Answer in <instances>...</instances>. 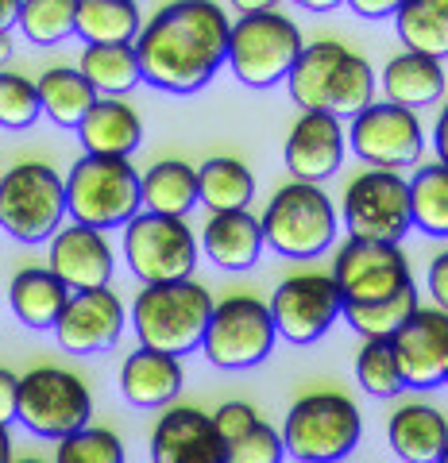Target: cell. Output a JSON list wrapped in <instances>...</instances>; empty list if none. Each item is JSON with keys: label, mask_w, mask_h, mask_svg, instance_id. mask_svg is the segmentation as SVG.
Returning <instances> with one entry per match:
<instances>
[{"label": "cell", "mask_w": 448, "mask_h": 463, "mask_svg": "<svg viewBox=\"0 0 448 463\" xmlns=\"http://www.w3.org/2000/svg\"><path fill=\"white\" fill-rule=\"evenodd\" d=\"M124 325H128V309L109 286L85 289V294H70L59 325H54V340L70 355H97L109 352L124 336Z\"/></svg>", "instance_id": "cell-16"}, {"label": "cell", "mask_w": 448, "mask_h": 463, "mask_svg": "<svg viewBox=\"0 0 448 463\" xmlns=\"http://www.w3.org/2000/svg\"><path fill=\"white\" fill-rule=\"evenodd\" d=\"M306 51L298 24L279 8H243L228 32V66L252 90H271L291 78L294 62Z\"/></svg>", "instance_id": "cell-6"}, {"label": "cell", "mask_w": 448, "mask_h": 463, "mask_svg": "<svg viewBox=\"0 0 448 463\" xmlns=\"http://www.w3.org/2000/svg\"><path fill=\"white\" fill-rule=\"evenodd\" d=\"M20 421V374L0 367V429Z\"/></svg>", "instance_id": "cell-41"}, {"label": "cell", "mask_w": 448, "mask_h": 463, "mask_svg": "<svg viewBox=\"0 0 448 463\" xmlns=\"http://www.w3.org/2000/svg\"><path fill=\"white\" fill-rule=\"evenodd\" d=\"M12 54V35H0V62Z\"/></svg>", "instance_id": "cell-47"}, {"label": "cell", "mask_w": 448, "mask_h": 463, "mask_svg": "<svg viewBox=\"0 0 448 463\" xmlns=\"http://www.w3.org/2000/svg\"><path fill=\"white\" fill-rule=\"evenodd\" d=\"M39 105H43V116L54 120L59 128H81V120L90 116V109L97 105V90L90 81L81 78L78 66H51L43 70L39 81Z\"/></svg>", "instance_id": "cell-28"}, {"label": "cell", "mask_w": 448, "mask_h": 463, "mask_svg": "<svg viewBox=\"0 0 448 463\" xmlns=\"http://www.w3.org/2000/svg\"><path fill=\"white\" fill-rule=\"evenodd\" d=\"M386 440L402 463H437L448 444V417L429 402H406L390 413Z\"/></svg>", "instance_id": "cell-23"}, {"label": "cell", "mask_w": 448, "mask_h": 463, "mask_svg": "<svg viewBox=\"0 0 448 463\" xmlns=\"http://www.w3.org/2000/svg\"><path fill=\"white\" fill-rule=\"evenodd\" d=\"M143 32L139 5L132 0H78L74 5V35L85 39V47L97 43H132Z\"/></svg>", "instance_id": "cell-30"}, {"label": "cell", "mask_w": 448, "mask_h": 463, "mask_svg": "<svg viewBox=\"0 0 448 463\" xmlns=\"http://www.w3.org/2000/svg\"><path fill=\"white\" fill-rule=\"evenodd\" d=\"M340 216L352 240L398 243L414 228L410 221V182L395 170H364L344 190Z\"/></svg>", "instance_id": "cell-12"}, {"label": "cell", "mask_w": 448, "mask_h": 463, "mask_svg": "<svg viewBox=\"0 0 448 463\" xmlns=\"http://www.w3.org/2000/svg\"><path fill=\"white\" fill-rule=\"evenodd\" d=\"M286 85H291V97L301 112H329L337 120H344V116L356 120L367 105H375L371 62L337 39L306 43Z\"/></svg>", "instance_id": "cell-2"}, {"label": "cell", "mask_w": 448, "mask_h": 463, "mask_svg": "<svg viewBox=\"0 0 448 463\" xmlns=\"http://www.w3.org/2000/svg\"><path fill=\"white\" fill-rule=\"evenodd\" d=\"M433 147H437V163L448 166V105L437 116V128H433Z\"/></svg>", "instance_id": "cell-44"}, {"label": "cell", "mask_w": 448, "mask_h": 463, "mask_svg": "<svg viewBox=\"0 0 448 463\" xmlns=\"http://www.w3.org/2000/svg\"><path fill=\"white\" fill-rule=\"evenodd\" d=\"M282 456H286L282 432L267 421H259L252 432H243L240 440L224 448V463H282Z\"/></svg>", "instance_id": "cell-39"}, {"label": "cell", "mask_w": 448, "mask_h": 463, "mask_svg": "<svg viewBox=\"0 0 448 463\" xmlns=\"http://www.w3.org/2000/svg\"><path fill=\"white\" fill-rule=\"evenodd\" d=\"M0 463H12V437H8V429H0Z\"/></svg>", "instance_id": "cell-46"}, {"label": "cell", "mask_w": 448, "mask_h": 463, "mask_svg": "<svg viewBox=\"0 0 448 463\" xmlns=\"http://www.w3.org/2000/svg\"><path fill=\"white\" fill-rule=\"evenodd\" d=\"M12 463H47V459H12Z\"/></svg>", "instance_id": "cell-48"}, {"label": "cell", "mask_w": 448, "mask_h": 463, "mask_svg": "<svg viewBox=\"0 0 448 463\" xmlns=\"http://www.w3.org/2000/svg\"><path fill=\"white\" fill-rule=\"evenodd\" d=\"M348 8L359 12V16H367V20H383V16H395L398 12V5H390V0H352Z\"/></svg>", "instance_id": "cell-43"}, {"label": "cell", "mask_w": 448, "mask_h": 463, "mask_svg": "<svg viewBox=\"0 0 448 463\" xmlns=\"http://www.w3.org/2000/svg\"><path fill=\"white\" fill-rule=\"evenodd\" d=\"M151 463H224L213 417L194 405H170L151 432Z\"/></svg>", "instance_id": "cell-20"}, {"label": "cell", "mask_w": 448, "mask_h": 463, "mask_svg": "<svg viewBox=\"0 0 448 463\" xmlns=\"http://www.w3.org/2000/svg\"><path fill=\"white\" fill-rule=\"evenodd\" d=\"M233 20L213 0H175L143 24L136 39L139 78L163 93H197L228 62Z\"/></svg>", "instance_id": "cell-1"}, {"label": "cell", "mask_w": 448, "mask_h": 463, "mask_svg": "<svg viewBox=\"0 0 448 463\" xmlns=\"http://www.w3.org/2000/svg\"><path fill=\"white\" fill-rule=\"evenodd\" d=\"M8 301H12V313L20 317V325L27 328H51L59 325V317L70 301V289L54 279L51 267H24L16 270V279L8 286Z\"/></svg>", "instance_id": "cell-26"}, {"label": "cell", "mask_w": 448, "mask_h": 463, "mask_svg": "<svg viewBox=\"0 0 448 463\" xmlns=\"http://www.w3.org/2000/svg\"><path fill=\"white\" fill-rule=\"evenodd\" d=\"M213 417V429H216V437L224 440V448L233 444V440H240L243 432H252L263 417L255 413V405L252 402H224L216 413H209Z\"/></svg>", "instance_id": "cell-40"}, {"label": "cell", "mask_w": 448, "mask_h": 463, "mask_svg": "<svg viewBox=\"0 0 448 463\" xmlns=\"http://www.w3.org/2000/svg\"><path fill=\"white\" fill-rule=\"evenodd\" d=\"M259 224H263L267 248L286 259H313L337 240L340 213L321 185L291 182L267 201Z\"/></svg>", "instance_id": "cell-7"}, {"label": "cell", "mask_w": 448, "mask_h": 463, "mask_svg": "<svg viewBox=\"0 0 448 463\" xmlns=\"http://www.w3.org/2000/svg\"><path fill=\"white\" fill-rule=\"evenodd\" d=\"M425 282H429V294H433V301H437V309L448 313V251H441L429 263V279Z\"/></svg>", "instance_id": "cell-42"}, {"label": "cell", "mask_w": 448, "mask_h": 463, "mask_svg": "<svg viewBox=\"0 0 448 463\" xmlns=\"http://www.w3.org/2000/svg\"><path fill=\"white\" fill-rule=\"evenodd\" d=\"M444 386H448V371H444Z\"/></svg>", "instance_id": "cell-50"}, {"label": "cell", "mask_w": 448, "mask_h": 463, "mask_svg": "<svg viewBox=\"0 0 448 463\" xmlns=\"http://www.w3.org/2000/svg\"><path fill=\"white\" fill-rule=\"evenodd\" d=\"M16 20H20V5H16V0H0V35H12Z\"/></svg>", "instance_id": "cell-45"}, {"label": "cell", "mask_w": 448, "mask_h": 463, "mask_svg": "<svg viewBox=\"0 0 448 463\" xmlns=\"http://www.w3.org/2000/svg\"><path fill=\"white\" fill-rule=\"evenodd\" d=\"M78 70L97 90V97H124L143 81L132 43H97V47H85L78 58Z\"/></svg>", "instance_id": "cell-32"}, {"label": "cell", "mask_w": 448, "mask_h": 463, "mask_svg": "<svg viewBox=\"0 0 448 463\" xmlns=\"http://www.w3.org/2000/svg\"><path fill=\"white\" fill-rule=\"evenodd\" d=\"M201 251L209 255L213 267L221 270H252L263 255V224L243 209V213H209L205 228H201Z\"/></svg>", "instance_id": "cell-22"}, {"label": "cell", "mask_w": 448, "mask_h": 463, "mask_svg": "<svg viewBox=\"0 0 448 463\" xmlns=\"http://www.w3.org/2000/svg\"><path fill=\"white\" fill-rule=\"evenodd\" d=\"M417 298L422 294H417V286L410 282L406 289H398L395 298L364 301V306H344L340 317H348V328H356L364 340H390L417 309H422V301Z\"/></svg>", "instance_id": "cell-34"}, {"label": "cell", "mask_w": 448, "mask_h": 463, "mask_svg": "<svg viewBox=\"0 0 448 463\" xmlns=\"http://www.w3.org/2000/svg\"><path fill=\"white\" fill-rule=\"evenodd\" d=\"M279 432L286 456H294L298 463H340L356 452L364 437V413L348 394L313 390L291 405Z\"/></svg>", "instance_id": "cell-5"}, {"label": "cell", "mask_w": 448, "mask_h": 463, "mask_svg": "<svg viewBox=\"0 0 448 463\" xmlns=\"http://www.w3.org/2000/svg\"><path fill=\"white\" fill-rule=\"evenodd\" d=\"M93 394L66 367H35L20 374V425L32 437L66 440L90 429Z\"/></svg>", "instance_id": "cell-10"}, {"label": "cell", "mask_w": 448, "mask_h": 463, "mask_svg": "<svg viewBox=\"0 0 448 463\" xmlns=\"http://www.w3.org/2000/svg\"><path fill=\"white\" fill-rule=\"evenodd\" d=\"M124 259H128V270L143 286L182 282V279H194L201 243L194 236V228L178 221V216L139 213L124 224Z\"/></svg>", "instance_id": "cell-9"}, {"label": "cell", "mask_w": 448, "mask_h": 463, "mask_svg": "<svg viewBox=\"0 0 448 463\" xmlns=\"http://www.w3.org/2000/svg\"><path fill=\"white\" fill-rule=\"evenodd\" d=\"M47 263H51V274L70 294H85V289L109 286L112 270H117V255H112V243L105 240V232L70 221V228L54 232Z\"/></svg>", "instance_id": "cell-18"}, {"label": "cell", "mask_w": 448, "mask_h": 463, "mask_svg": "<svg viewBox=\"0 0 448 463\" xmlns=\"http://www.w3.org/2000/svg\"><path fill=\"white\" fill-rule=\"evenodd\" d=\"M54 463H124V444L112 429H81L59 440Z\"/></svg>", "instance_id": "cell-38"}, {"label": "cell", "mask_w": 448, "mask_h": 463, "mask_svg": "<svg viewBox=\"0 0 448 463\" xmlns=\"http://www.w3.org/2000/svg\"><path fill=\"white\" fill-rule=\"evenodd\" d=\"M356 383L375 398H398L406 390V379L398 371L390 340H364V347L356 355Z\"/></svg>", "instance_id": "cell-36"}, {"label": "cell", "mask_w": 448, "mask_h": 463, "mask_svg": "<svg viewBox=\"0 0 448 463\" xmlns=\"http://www.w3.org/2000/svg\"><path fill=\"white\" fill-rule=\"evenodd\" d=\"M274 332L291 344H313L337 325V317L344 313V298L332 274H291L286 282L267 301Z\"/></svg>", "instance_id": "cell-14"}, {"label": "cell", "mask_w": 448, "mask_h": 463, "mask_svg": "<svg viewBox=\"0 0 448 463\" xmlns=\"http://www.w3.org/2000/svg\"><path fill=\"white\" fill-rule=\"evenodd\" d=\"M39 116H43V105H39L35 81L24 78V74L0 70V128H8V132H27Z\"/></svg>", "instance_id": "cell-37"}, {"label": "cell", "mask_w": 448, "mask_h": 463, "mask_svg": "<svg viewBox=\"0 0 448 463\" xmlns=\"http://www.w3.org/2000/svg\"><path fill=\"white\" fill-rule=\"evenodd\" d=\"M255 197V174L233 155H213L197 166V201L209 213H243Z\"/></svg>", "instance_id": "cell-29"}, {"label": "cell", "mask_w": 448, "mask_h": 463, "mask_svg": "<svg viewBox=\"0 0 448 463\" xmlns=\"http://www.w3.org/2000/svg\"><path fill=\"white\" fill-rule=\"evenodd\" d=\"M213 306V294L194 279L143 286L132 301V328L139 347H155L167 355L194 352L205 340Z\"/></svg>", "instance_id": "cell-3"}, {"label": "cell", "mask_w": 448, "mask_h": 463, "mask_svg": "<svg viewBox=\"0 0 448 463\" xmlns=\"http://www.w3.org/2000/svg\"><path fill=\"white\" fill-rule=\"evenodd\" d=\"M274 340H279V332H274L267 301L236 294V298H224L213 306L201 352L221 371H248L271 355Z\"/></svg>", "instance_id": "cell-11"}, {"label": "cell", "mask_w": 448, "mask_h": 463, "mask_svg": "<svg viewBox=\"0 0 448 463\" xmlns=\"http://www.w3.org/2000/svg\"><path fill=\"white\" fill-rule=\"evenodd\" d=\"M332 282H337L344 306H364V301L395 298L398 289L414 282V274L398 243L348 236V243L337 251V263H332Z\"/></svg>", "instance_id": "cell-15"}, {"label": "cell", "mask_w": 448, "mask_h": 463, "mask_svg": "<svg viewBox=\"0 0 448 463\" xmlns=\"http://www.w3.org/2000/svg\"><path fill=\"white\" fill-rule=\"evenodd\" d=\"M66 216V178L47 163H20L0 174V228L20 243L54 240Z\"/></svg>", "instance_id": "cell-8"}, {"label": "cell", "mask_w": 448, "mask_h": 463, "mask_svg": "<svg viewBox=\"0 0 448 463\" xmlns=\"http://www.w3.org/2000/svg\"><path fill=\"white\" fill-rule=\"evenodd\" d=\"M74 5L78 0H20V32L35 47H54L74 35Z\"/></svg>", "instance_id": "cell-35"}, {"label": "cell", "mask_w": 448, "mask_h": 463, "mask_svg": "<svg viewBox=\"0 0 448 463\" xmlns=\"http://www.w3.org/2000/svg\"><path fill=\"white\" fill-rule=\"evenodd\" d=\"M344 124L329 112H301L291 136H286V170L294 174V182L321 185L325 178L340 170L344 163Z\"/></svg>", "instance_id": "cell-19"}, {"label": "cell", "mask_w": 448, "mask_h": 463, "mask_svg": "<svg viewBox=\"0 0 448 463\" xmlns=\"http://www.w3.org/2000/svg\"><path fill=\"white\" fill-rule=\"evenodd\" d=\"M0 174H5V170H0Z\"/></svg>", "instance_id": "cell-51"}, {"label": "cell", "mask_w": 448, "mask_h": 463, "mask_svg": "<svg viewBox=\"0 0 448 463\" xmlns=\"http://www.w3.org/2000/svg\"><path fill=\"white\" fill-rule=\"evenodd\" d=\"M66 213L74 224L109 232L124 228L132 216L143 213L139 194V170L132 158H105V155H81L70 166L66 178Z\"/></svg>", "instance_id": "cell-4"}, {"label": "cell", "mask_w": 448, "mask_h": 463, "mask_svg": "<svg viewBox=\"0 0 448 463\" xmlns=\"http://www.w3.org/2000/svg\"><path fill=\"white\" fill-rule=\"evenodd\" d=\"M390 347H395V359H398V371L406 379V386L414 390L441 386L448 371V313L437 306L417 309L390 336Z\"/></svg>", "instance_id": "cell-17"}, {"label": "cell", "mask_w": 448, "mask_h": 463, "mask_svg": "<svg viewBox=\"0 0 448 463\" xmlns=\"http://www.w3.org/2000/svg\"><path fill=\"white\" fill-rule=\"evenodd\" d=\"M348 147L371 170H402L414 166L425 151V128L417 112L398 109L390 100H375L348 124Z\"/></svg>", "instance_id": "cell-13"}, {"label": "cell", "mask_w": 448, "mask_h": 463, "mask_svg": "<svg viewBox=\"0 0 448 463\" xmlns=\"http://www.w3.org/2000/svg\"><path fill=\"white\" fill-rule=\"evenodd\" d=\"M395 27L406 51L425 54L433 62L448 58V0H402Z\"/></svg>", "instance_id": "cell-31"}, {"label": "cell", "mask_w": 448, "mask_h": 463, "mask_svg": "<svg viewBox=\"0 0 448 463\" xmlns=\"http://www.w3.org/2000/svg\"><path fill=\"white\" fill-rule=\"evenodd\" d=\"M437 463H448V444H444V452H441V459Z\"/></svg>", "instance_id": "cell-49"}, {"label": "cell", "mask_w": 448, "mask_h": 463, "mask_svg": "<svg viewBox=\"0 0 448 463\" xmlns=\"http://www.w3.org/2000/svg\"><path fill=\"white\" fill-rule=\"evenodd\" d=\"M410 221L433 240H448V166L429 163L410 178Z\"/></svg>", "instance_id": "cell-33"}, {"label": "cell", "mask_w": 448, "mask_h": 463, "mask_svg": "<svg viewBox=\"0 0 448 463\" xmlns=\"http://www.w3.org/2000/svg\"><path fill=\"white\" fill-rule=\"evenodd\" d=\"M444 85H448L444 66L433 62L425 54L402 51L383 66V93H386L390 105H398V109L414 112V109L433 105V100H441Z\"/></svg>", "instance_id": "cell-25"}, {"label": "cell", "mask_w": 448, "mask_h": 463, "mask_svg": "<svg viewBox=\"0 0 448 463\" xmlns=\"http://www.w3.org/2000/svg\"><path fill=\"white\" fill-rule=\"evenodd\" d=\"M78 139L85 155L132 158V151L143 143V120L124 97H97V105L78 128Z\"/></svg>", "instance_id": "cell-24"}, {"label": "cell", "mask_w": 448, "mask_h": 463, "mask_svg": "<svg viewBox=\"0 0 448 463\" xmlns=\"http://www.w3.org/2000/svg\"><path fill=\"white\" fill-rule=\"evenodd\" d=\"M182 359L155 347H136L120 367V394L136 410H163L182 394Z\"/></svg>", "instance_id": "cell-21"}, {"label": "cell", "mask_w": 448, "mask_h": 463, "mask_svg": "<svg viewBox=\"0 0 448 463\" xmlns=\"http://www.w3.org/2000/svg\"><path fill=\"white\" fill-rule=\"evenodd\" d=\"M139 194H143V213H158V216H178L186 221V213L197 201V170L182 158H163L139 174Z\"/></svg>", "instance_id": "cell-27"}]
</instances>
